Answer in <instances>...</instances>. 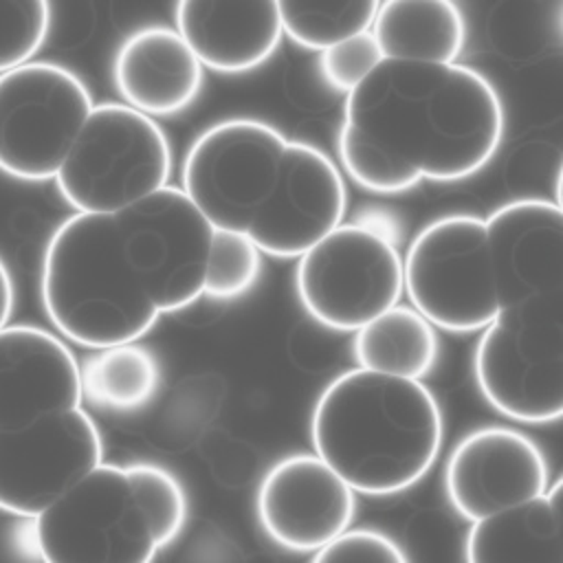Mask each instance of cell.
<instances>
[{"mask_svg": "<svg viewBox=\"0 0 563 563\" xmlns=\"http://www.w3.org/2000/svg\"><path fill=\"white\" fill-rule=\"evenodd\" d=\"M506 112L497 88L460 62L383 57L345 95L336 136L345 174L372 194L455 183L497 154Z\"/></svg>", "mask_w": 563, "mask_h": 563, "instance_id": "6da1fadb", "label": "cell"}, {"mask_svg": "<svg viewBox=\"0 0 563 563\" xmlns=\"http://www.w3.org/2000/svg\"><path fill=\"white\" fill-rule=\"evenodd\" d=\"M180 176L183 191L213 229L244 233L279 260L306 253L347 209L334 161L262 119L233 117L205 128Z\"/></svg>", "mask_w": 563, "mask_h": 563, "instance_id": "7a4b0ae2", "label": "cell"}, {"mask_svg": "<svg viewBox=\"0 0 563 563\" xmlns=\"http://www.w3.org/2000/svg\"><path fill=\"white\" fill-rule=\"evenodd\" d=\"M442 438L440 402L422 380L358 365L323 387L310 416L314 453L372 497L418 484L435 464Z\"/></svg>", "mask_w": 563, "mask_h": 563, "instance_id": "3957f363", "label": "cell"}, {"mask_svg": "<svg viewBox=\"0 0 563 563\" xmlns=\"http://www.w3.org/2000/svg\"><path fill=\"white\" fill-rule=\"evenodd\" d=\"M40 295L53 328L88 350L139 341L161 317L125 253L114 211H75L53 231Z\"/></svg>", "mask_w": 563, "mask_h": 563, "instance_id": "277c9868", "label": "cell"}, {"mask_svg": "<svg viewBox=\"0 0 563 563\" xmlns=\"http://www.w3.org/2000/svg\"><path fill=\"white\" fill-rule=\"evenodd\" d=\"M473 376L504 418L550 424L563 413V290L501 308L479 330Z\"/></svg>", "mask_w": 563, "mask_h": 563, "instance_id": "5b68a950", "label": "cell"}, {"mask_svg": "<svg viewBox=\"0 0 563 563\" xmlns=\"http://www.w3.org/2000/svg\"><path fill=\"white\" fill-rule=\"evenodd\" d=\"M172 176V145L156 119L123 101L95 103L55 185L75 211H119Z\"/></svg>", "mask_w": 563, "mask_h": 563, "instance_id": "8992f818", "label": "cell"}, {"mask_svg": "<svg viewBox=\"0 0 563 563\" xmlns=\"http://www.w3.org/2000/svg\"><path fill=\"white\" fill-rule=\"evenodd\" d=\"M31 534L46 563H150L163 550L128 464L103 460L33 517Z\"/></svg>", "mask_w": 563, "mask_h": 563, "instance_id": "52a82bcc", "label": "cell"}, {"mask_svg": "<svg viewBox=\"0 0 563 563\" xmlns=\"http://www.w3.org/2000/svg\"><path fill=\"white\" fill-rule=\"evenodd\" d=\"M297 260V299L328 330L354 332L405 295L400 242L358 216L339 222Z\"/></svg>", "mask_w": 563, "mask_h": 563, "instance_id": "ba28073f", "label": "cell"}, {"mask_svg": "<svg viewBox=\"0 0 563 563\" xmlns=\"http://www.w3.org/2000/svg\"><path fill=\"white\" fill-rule=\"evenodd\" d=\"M409 303L435 328L479 332L499 312L486 222L471 213H449L424 224L402 255Z\"/></svg>", "mask_w": 563, "mask_h": 563, "instance_id": "9c48e42d", "label": "cell"}, {"mask_svg": "<svg viewBox=\"0 0 563 563\" xmlns=\"http://www.w3.org/2000/svg\"><path fill=\"white\" fill-rule=\"evenodd\" d=\"M84 79L55 62L0 73V172L15 180H53L90 108Z\"/></svg>", "mask_w": 563, "mask_h": 563, "instance_id": "30bf717a", "label": "cell"}, {"mask_svg": "<svg viewBox=\"0 0 563 563\" xmlns=\"http://www.w3.org/2000/svg\"><path fill=\"white\" fill-rule=\"evenodd\" d=\"M125 253L158 312H178L205 295L213 227L183 187L165 185L114 211Z\"/></svg>", "mask_w": 563, "mask_h": 563, "instance_id": "8fae6325", "label": "cell"}, {"mask_svg": "<svg viewBox=\"0 0 563 563\" xmlns=\"http://www.w3.org/2000/svg\"><path fill=\"white\" fill-rule=\"evenodd\" d=\"M101 460V431L81 407L0 429V510L33 519Z\"/></svg>", "mask_w": 563, "mask_h": 563, "instance_id": "7c38bea8", "label": "cell"}, {"mask_svg": "<svg viewBox=\"0 0 563 563\" xmlns=\"http://www.w3.org/2000/svg\"><path fill=\"white\" fill-rule=\"evenodd\" d=\"M356 490L317 453L277 460L262 477L255 515L266 537L290 552H314L352 526Z\"/></svg>", "mask_w": 563, "mask_h": 563, "instance_id": "4fadbf2b", "label": "cell"}, {"mask_svg": "<svg viewBox=\"0 0 563 563\" xmlns=\"http://www.w3.org/2000/svg\"><path fill=\"white\" fill-rule=\"evenodd\" d=\"M550 466L541 446L510 427H479L466 433L444 464V493L451 508L477 521L541 495Z\"/></svg>", "mask_w": 563, "mask_h": 563, "instance_id": "5bb4252c", "label": "cell"}, {"mask_svg": "<svg viewBox=\"0 0 563 563\" xmlns=\"http://www.w3.org/2000/svg\"><path fill=\"white\" fill-rule=\"evenodd\" d=\"M499 310L534 295L563 290V213L545 198H517L486 218Z\"/></svg>", "mask_w": 563, "mask_h": 563, "instance_id": "9a60e30c", "label": "cell"}, {"mask_svg": "<svg viewBox=\"0 0 563 563\" xmlns=\"http://www.w3.org/2000/svg\"><path fill=\"white\" fill-rule=\"evenodd\" d=\"M81 407L79 361L53 332L20 323L0 330V429Z\"/></svg>", "mask_w": 563, "mask_h": 563, "instance_id": "2e32d148", "label": "cell"}, {"mask_svg": "<svg viewBox=\"0 0 563 563\" xmlns=\"http://www.w3.org/2000/svg\"><path fill=\"white\" fill-rule=\"evenodd\" d=\"M174 22L200 64L222 75L260 68L284 37L275 0H176Z\"/></svg>", "mask_w": 563, "mask_h": 563, "instance_id": "e0dca14e", "label": "cell"}, {"mask_svg": "<svg viewBox=\"0 0 563 563\" xmlns=\"http://www.w3.org/2000/svg\"><path fill=\"white\" fill-rule=\"evenodd\" d=\"M202 81L205 66L172 26H141L114 51L112 84L121 101L152 119L187 110Z\"/></svg>", "mask_w": 563, "mask_h": 563, "instance_id": "ac0fdd59", "label": "cell"}, {"mask_svg": "<svg viewBox=\"0 0 563 563\" xmlns=\"http://www.w3.org/2000/svg\"><path fill=\"white\" fill-rule=\"evenodd\" d=\"M468 563H563L561 479L521 504L471 521Z\"/></svg>", "mask_w": 563, "mask_h": 563, "instance_id": "d6986e66", "label": "cell"}, {"mask_svg": "<svg viewBox=\"0 0 563 563\" xmlns=\"http://www.w3.org/2000/svg\"><path fill=\"white\" fill-rule=\"evenodd\" d=\"M369 33L383 57L457 62L466 20L457 0H380Z\"/></svg>", "mask_w": 563, "mask_h": 563, "instance_id": "ffe728a7", "label": "cell"}, {"mask_svg": "<svg viewBox=\"0 0 563 563\" xmlns=\"http://www.w3.org/2000/svg\"><path fill=\"white\" fill-rule=\"evenodd\" d=\"M435 325L411 303H394L354 330L352 356L358 367L422 380L438 363Z\"/></svg>", "mask_w": 563, "mask_h": 563, "instance_id": "44dd1931", "label": "cell"}, {"mask_svg": "<svg viewBox=\"0 0 563 563\" xmlns=\"http://www.w3.org/2000/svg\"><path fill=\"white\" fill-rule=\"evenodd\" d=\"M81 402L112 413L139 411L161 389L156 356L136 341L92 350L79 363Z\"/></svg>", "mask_w": 563, "mask_h": 563, "instance_id": "7402d4cb", "label": "cell"}, {"mask_svg": "<svg viewBox=\"0 0 563 563\" xmlns=\"http://www.w3.org/2000/svg\"><path fill=\"white\" fill-rule=\"evenodd\" d=\"M284 35L323 51L350 35L369 31L380 0H275Z\"/></svg>", "mask_w": 563, "mask_h": 563, "instance_id": "603a6c76", "label": "cell"}, {"mask_svg": "<svg viewBox=\"0 0 563 563\" xmlns=\"http://www.w3.org/2000/svg\"><path fill=\"white\" fill-rule=\"evenodd\" d=\"M262 251L238 231L213 229L205 295L216 301H231L246 295L260 279Z\"/></svg>", "mask_w": 563, "mask_h": 563, "instance_id": "cb8c5ba5", "label": "cell"}, {"mask_svg": "<svg viewBox=\"0 0 563 563\" xmlns=\"http://www.w3.org/2000/svg\"><path fill=\"white\" fill-rule=\"evenodd\" d=\"M51 26V0H0V73L31 62Z\"/></svg>", "mask_w": 563, "mask_h": 563, "instance_id": "d4e9b609", "label": "cell"}, {"mask_svg": "<svg viewBox=\"0 0 563 563\" xmlns=\"http://www.w3.org/2000/svg\"><path fill=\"white\" fill-rule=\"evenodd\" d=\"M380 59L374 35L363 31L319 51V75L330 90L347 95Z\"/></svg>", "mask_w": 563, "mask_h": 563, "instance_id": "484cf974", "label": "cell"}, {"mask_svg": "<svg viewBox=\"0 0 563 563\" xmlns=\"http://www.w3.org/2000/svg\"><path fill=\"white\" fill-rule=\"evenodd\" d=\"M312 561L334 563V561H385V563H407L409 554L389 534L374 528H345L332 537L325 545L312 552Z\"/></svg>", "mask_w": 563, "mask_h": 563, "instance_id": "4316f807", "label": "cell"}, {"mask_svg": "<svg viewBox=\"0 0 563 563\" xmlns=\"http://www.w3.org/2000/svg\"><path fill=\"white\" fill-rule=\"evenodd\" d=\"M13 306H15L13 277H11L4 260L0 257V330L9 323V319L13 314Z\"/></svg>", "mask_w": 563, "mask_h": 563, "instance_id": "83f0119b", "label": "cell"}]
</instances>
